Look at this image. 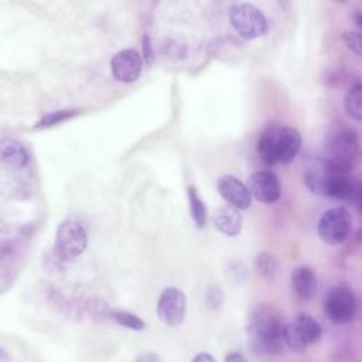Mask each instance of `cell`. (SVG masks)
<instances>
[{"label": "cell", "mask_w": 362, "mask_h": 362, "mask_svg": "<svg viewBox=\"0 0 362 362\" xmlns=\"http://www.w3.org/2000/svg\"><path fill=\"white\" fill-rule=\"evenodd\" d=\"M225 362H247L239 352H230L226 355Z\"/></svg>", "instance_id": "28"}, {"label": "cell", "mask_w": 362, "mask_h": 362, "mask_svg": "<svg viewBox=\"0 0 362 362\" xmlns=\"http://www.w3.org/2000/svg\"><path fill=\"white\" fill-rule=\"evenodd\" d=\"M324 311L334 324H346L355 317L356 298L349 288L335 287L325 296Z\"/></svg>", "instance_id": "8"}, {"label": "cell", "mask_w": 362, "mask_h": 362, "mask_svg": "<svg viewBox=\"0 0 362 362\" xmlns=\"http://www.w3.org/2000/svg\"><path fill=\"white\" fill-rule=\"evenodd\" d=\"M291 286L300 298L310 300L318 288V279L313 269L308 266H300L291 273Z\"/></svg>", "instance_id": "15"}, {"label": "cell", "mask_w": 362, "mask_h": 362, "mask_svg": "<svg viewBox=\"0 0 362 362\" xmlns=\"http://www.w3.org/2000/svg\"><path fill=\"white\" fill-rule=\"evenodd\" d=\"M356 238L359 242H362V226L358 229V233H356Z\"/></svg>", "instance_id": "31"}, {"label": "cell", "mask_w": 362, "mask_h": 362, "mask_svg": "<svg viewBox=\"0 0 362 362\" xmlns=\"http://www.w3.org/2000/svg\"><path fill=\"white\" fill-rule=\"evenodd\" d=\"M247 188L257 201L276 202L281 197V185L272 171H256L247 178Z\"/></svg>", "instance_id": "11"}, {"label": "cell", "mask_w": 362, "mask_h": 362, "mask_svg": "<svg viewBox=\"0 0 362 362\" xmlns=\"http://www.w3.org/2000/svg\"><path fill=\"white\" fill-rule=\"evenodd\" d=\"M0 362H11L10 354L3 348H0Z\"/></svg>", "instance_id": "30"}, {"label": "cell", "mask_w": 362, "mask_h": 362, "mask_svg": "<svg viewBox=\"0 0 362 362\" xmlns=\"http://www.w3.org/2000/svg\"><path fill=\"white\" fill-rule=\"evenodd\" d=\"M352 18H354L355 25L361 30V34H362V11H356V13H354Z\"/></svg>", "instance_id": "29"}, {"label": "cell", "mask_w": 362, "mask_h": 362, "mask_svg": "<svg viewBox=\"0 0 362 362\" xmlns=\"http://www.w3.org/2000/svg\"><path fill=\"white\" fill-rule=\"evenodd\" d=\"M141 68H143L141 55L134 48H126L116 52L110 61V69L115 79L123 83L134 82L140 76Z\"/></svg>", "instance_id": "10"}, {"label": "cell", "mask_w": 362, "mask_h": 362, "mask_svg": "<svg viewBox=\"0 0 362 362\" xmlns=\"http://www.w3.org/2000/svg\"><path fill=\"white\" fill-rule=\"evenodd\" d=\"M88 243V235L83 226L72 219H66L58 225L55 233V255L58 259L71 262L76 259Z\"/></svg>", "instance_id": "6"}, {"label": "cell", "mask_w": 362, "mask_h": 362, "mask_svg": "<svg viewBox=\"0 0 362 362\" xmlns=\"http://www.w3.org/2000/svg\"><path fill=\"white\" fill-rule=\"evenodd\" d=\"M136 362H161L160 361V356L154 352H144L141 355L137 356Z\"/></svg>", "instance_id": "26"}, {"label": "cell", "mask_w": 362, "mask_h": 362, "mask_svg": "<svg viewBox=\"0 0 362 362\" xmlns=\"http://www.w3.org/2000/svg\"><path fill=\"white\" fill-rule=\"evenodd\" d=\"M247 337L252 349L262 355H279L284 349L286 322L277 308L257 304L247 318Z\"/></svg>", "instance_id": "1"}, {"label": "cell", "mask_w": 362, "mask_h": 362, "mask_svg": "<svg viewBox=\"0 0 362 362\" xmlns=\"http://www.w3.org/2000/svg\"><path fill=\"white\" fill-rule=\"evenodd\" d=\"M359 204H361V209H362V188L359 191Z\"/></svg>", "instance_id": "32"}, {"label": "cell", "mask_w": 362, "mask_h": 362, "mask_svg": "<svg viewBox=\"0 0 362 362\" xmlns=\"http://www.w3.org/2000/svg\"><path fill=\"white\" fill-rule=\"evenodd\" d=\"M322 335L320 322L308 314H298L284 328V344L294 352L303 354L308 346L318 342Z\"/></svg>", "instance_id": "5"}, {"label": "cell", "mask_w": 362, "mask_h": 362, "mask_svg": "<svg viewBox=\"0 0 362 362\" xmlns=\"http://www.w3.org/2000/svg\"><path fill=\"white\" fill-rule=\"evenodd\" d=\"M342 40L352 52H355L358 57L362 58V34L361 33H354V31L344 33Z\"/></svg>", "instance_id": "22"}, {"label": "cell", "mask_w": 362, "mask_h": 362, "mask_svg": "<svg viewBox=\"0 0 362 362\" xmlns=\"http://www.w3.org/2000/svg\"><path fill=\"white\" fill-rule=\"evenodd\" d=\"M187 310L185 294L177 287H167L161 291L157 301V315L158 318L170 325L177 327L184 321Z\"/></svg>", "instance_id": "9"}, {"label": "cell", "mask_w": 362, "mask_h": 362, "mask_svg": "<svg viewBox=\"0 0 362 362\" xmlns=\"http://www.w3.org/2000/svg\"><path fill=\"white\" fill-rule=\"evenodd\" d=\"M216 188L221 197L236 209H247L252 204V194L238 177L222 175L216 181Z\"/></svg>", "instance_id": "12"}, {"label": "cell", "mask_w": 362, "mask_h": 362, "mask_svg": "<svg viewBox=\"0 0 362 362\" xmlns=\"http://www.w3.org/2000/svg\"><path fill=\"white\" fill-rule=\"evenodd\" d=\"M192 362H216V359L208 352H201L192 359Z\"/></svg>", "instance_id": "27"}, {"label": "cell", "mask_w": 362, "mask_h": 362, "mask_svg": "<svg viewBox=\"0 0 362 362\" xmlns=\"http://www.w3.org/2000/svg\"><path fill=\"white\" fill-rule=\"evenodd\" d=\"M334 173H338V171H335L325 158H317L305 167L304 184L313 194L325 197L327 187Z\"/></svg>", "instance_id": "13"}, {"label": "cell", "mask_w": 362, "mask_h": 362, "mask_svg": "<svg viewBox=\"0 0 362 362\" xmlns=\"http://www.w3.org/2000/svg\"><path fill=\"white\" fill-rule=\"evenodd\" d=\"M327 153L325 158L329 165L341 173L349 174L361 160L362 148L356 133L351 129H339L334 132L327 141Z\"/></svg>", "instance_id": "3"}, {"label": "cell", "mask_w": 362, "mask_h": 362, "mask_svg": "<svg viewBox=\"0 0 362 362\" xmlns=\"http://www.w3.org/2000/svg\"><path fill=\"white\" fill-rule=\"evenodd\" d=\"M212 221L215 228L226 236H236L242 229V215L239 209L230 205L216 208L214 211Z\"/></svg>", "instance_id": "14"}, {"label": "cell", "mask_w": 362, "mask_h": 362, "mask_svg": "<svg viewBox=\"0 0 362 362\" xmlns=\"http://www.w3.org/2000/svg\"><path fill=\"white\" fill-rule=\"evenodd\" d=\"M301 134L291 126H270L259 137L257 153L267 165L288 164L300 151Z\"/></svg>", "instance_id": "2"}, {"label": "cell", "mask_w": 362, "mask_h": 362, "mask_svg": "<svg viewBox=\"0 0 362 362\" xmlns=\"http://www.w3.org/2000/svg\"><path fill=\"white\" fill-rule=\"evenodd\" d=\"M344 105L346 113L352 119L362 120V83H356L349 88Z\"/></svg>", "instance_id": "19"}, {"label": "cell", "mask_w": 362, "mask_h": 362, "mask_svg": "<svg viewBox=\"0 0 362 362\" xmlns=\"http://www.w3.org/2000/svg\"><path fill=\"white\" fill-rule=\"evenodd\" d=\"M110 318L117 322L122 327H126L129 329H134V331H141L144 328V321L141 318H139L137 315L127 313V311H122V310H113L110 311Z\"/></svg>", "instance_id": "21"}, {"label": "cell", "mask_w": 362, "mask_h": 362, "mask_svg": "<svg viewBox=\"0 0 362 362\" xmlns=\"http://www.w3.org/2000/svg\"><path fill=\"white\" fill-rule=\"evenodd\" d=\"M75 112L72 110H61V112H52V113H48L45 115L38 123H37V127H45V126H52L61 120H65L71 116H74Z\"/></svg>", "instance_id": "23"}, {"label": "cell", "mask_w": 362, "mask_h": 362, "mask_svg": "<svg viewBox=\"0 0 362 362\" xmlns=\"http://www.w3.org/2000/svg\"><path fill=\"white\" fill-rule=\"evenodd\" d=\"M187 195H188V202H189V212L191 216L198 228H204L206 223V208L204 201L201 199L197 188L194 185H189L187 188Z\"/></svg>", "instance_id": "18"}, {"label": "cell", "mask_w": 362, "mask_h": 362, "mask_svg": "<svg viewBox=\"0 0 362 362\" xmlns=\"http://www.w3.org/2000/svg\"><path fill=\"white\" fill-rule=\"evenodd\" d=\"M0 160L10 167L23 168L28 163V154L20 141L3 137L0 139Z\"/></svg>", "instance_id": "16"}, {"label": "cell", "mask_w": 362, "mask_h": 362, "mask_svg": "<svg viewBox=\"0 0 362 362\" xmlns=\"http://www.w3.org/2000/svg\"><path fill=\"white\" fill-rule=\"evenodd\" d=\"M255 269L264 277H273L279 270V262L272 253L262 252L255 257Z\"/></svg>", "instance_id": "20"}, {"label": "cell", "mask_w": 362, "mask_h": 362, "mask_svg": "<svg viewBox=\"0 0 362 362\" xmlns=\"http://www.w3.org/2000/svg\"><path fill=\"white\" fill-rule=\"evenodd\" d=\"M206 304L212 310H219L223 304V294L219 287H209L206 291Z\"/></svg>", "instance_id": "24"}, {"label": "cell", "mask_w": 362, "mask_h": 362, "mask_svg": "<svg viewBox=\"0 0 362 362\" xmlns=\"http://www.w3.org/2000/svg\"><path fill=\"white\" fill-rule=\"evenodd\" d=\"M351 215L344 206H334L325 211L317 225L318 236L327 245L342 243L351 232Z\"/></svg>", "instance_id": "7"}, {"label": "cell", "mask_w": 362, "mask_h": 362, "mask_svg": "<svg viewBox=\"0 0 362 362\" xmlns=\"http://www.w3.org/2000/svg\"><path fill=\"white\" fill-rule=\"evenodd\" d=\"M230 274H232V279L238 283L243 281L245 277H246V269L245 266L240 263V262H235V263H230V269H229Z\"/></svg>", "instance_id": "25"}, {"label": "cell", "mask_w": 362, "mask_h": 362, "mask_svg": "<svg viewBox=\"0 0 362 362\" xmlns=\"http://www.w3.org/2000/svg\"><path fill=\"white\" fill-rule=\"evenodd\" d=\"M354 194V182L348 177V174L334 173L327 187L325 197L337 198V199H349Z\"/></svg>", "instance_id": "17"}, {"label": "cell", "mask_w": 362, "mask_h": 362, "mask_svg": "<svg viewBox=\"0 0 362 362\" xmlns=\"http://www.w3.org/2000/svg\"><path fill=\"white\" fill-rule=\"evenodd\" d=\"M229 21L245 40H256L267 33V20L262 10L252 3H235L229 10Z\"/></svg>", "instance_id": "4"}]
</instances>
